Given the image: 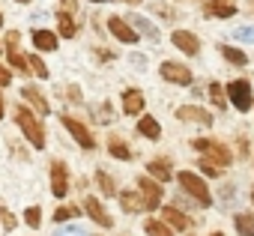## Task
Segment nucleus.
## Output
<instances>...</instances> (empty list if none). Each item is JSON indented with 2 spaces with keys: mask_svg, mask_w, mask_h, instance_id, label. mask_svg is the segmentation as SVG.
<instances>
[{
  "mask_svg": "<svg viewBox=\"0 0 254 236\" xmlns=\"http://www.w3.org/2000/svg\"><path fill=\"white\" fill-rule=\"evenodd\" d=\"M251 200H254V188H251Z\"/></svg>",
  "mask_w": 254,
  "mask_h": 236,
  "instance_id": "obj_43",
  "label": "nucleus"
},
{
  "mask_svg": "<svg viewBox=\"0 0 254 236\" xmlns=\"http://www.w3.org/2000/svg\"><path fill=\"white\" fill-rule=\"evenodd\" d=\"M132 24H138L135 30H138V33H144V36H150L153 42L159 39V30H156V27H153V24H150L147 18H132Z\"/></svg>",
  "mask_w": 254,
  "mask_h": 236,
  "instance_id": "obj_28",
  "label": "nucleus"
},
{
  "mask_svg": "<svg viewBox=\"0 0 254 236\" xmlns=\"http://www.w3.org/2000/svg\"><path fill=\"white\" fill-rule=\"evenodd\" d=\"M18 42H21V33L18 30H9L6 33V39H3V45H6V54H9V66L18 72V75H33V69H30V60L18 51Z\"/></svg>",
  "mask_w": 254,
  "mask_h": 236,
  "instance_id": "obj_4",
  "label": "nucleus"
},
{
  "mask_svg": "<svg viewBox=\"0 0 254 236\" xmlns=\"http://www.w3.org/2000/svg\"><path fill=\"white\" fill-rule=\"evenodd\" d=\"M15 123L24 132V138L30 141V147H36V150L45 147V129H42V120H39L33 111H27L24 105H18L15 108Z\"/></svg>",
  "mask_w": 254,
  "mask_h": 236,
  "instance_id": "obj_1",
  "label": "nucleus"
},
{
  "mask_svg": "<svg viewBox=\"0 0 254 236\" xmlns=\"http://www.w3.org/2000/svg\"><path fill=\"white\" fill-rule=\"evenodd\" d=\"M0 120H3V96H0Z\"/></svg>",
  "mask_w": 254,
  "mask_h": 236,
  "instance_id": "obj_38",
  "label": "nucleus"
},
{
  "mask_svg": "<svg viewBox=\"0 0 254 236\" xmlns=\"http://www.w3.org/2000/svg\"><path fill=\"white\" fill-rule=\"evenodd\" d=\"M177 120L209 126V123H212V114H209L206 108H197V105H183V108H177Z\"/></svg>",
  "mask_w": 254,
  "mask_h": 236,
  "instance_id": "obj_11",
  "label": "nucleus"
},
{
  "mask_svg": "<svg viewBox=\"0 0 254 236\" xmlns=\"http://www.w3.org/2000/svg\"><path fill=\"white\" fill-rule=\"evenodd\" d=\"M138 132H141L144 138H150V141H159V138H162V126H159L156 117H150V114H144L141 120H138Z\"/></svg>",
  "mask_w": 254,
  "mask_h": 236,
  "instance_id": "obj_17",
  "label": "nucleus"
},
{
  "mask_svg": "<svg viewBox=\"0 0 254 236\" xmlns=\"http://www.w3.org/2000/svg\"><path fill=\"white\" fill-rule=\"evenodd\" d=\"M126 3H141V0H126Z\"/></svg>",
  "mask_w": 254,
  "mask_h": 236,
  "instance_id": "obj_40",
  "label": "nucleus"
},
{
  "mask_svg": "<svg viewBox=\"0 0 254 236\" xmlns=\"http://www.w3.org/2000/svg\"><path fill=\"white\" fill-rule=\"evenodd\" d=\"M209 236H224V233H221V230H215V233H209Z\"/></svg>",
  "mask_w": 254,
  "mask_h": 236,
  "instance_id": "obj_39",
  "label": "nucleus"
},
{
  "mask_svg": "<svg viewBox=\"0 0 254 236\" xmlns=\"http://www.w3.org/2000/svg\"><path fill=\"white\" fill-rule=\"evenodd\" d=\"M144 230H147V236H174V227L168 221H159V218H147Z\"/></svg>",
  "mask_w": 254,
  "mask_h": 236,
  "instance_id": "obj_22",
  "label": "nucleus"
},
{
  "mask_svg": "<svg viewBox=\"0 0 254 236\" xmlns=\"http://www.w3.org/2000/svg\"><path fill=\"white\" fill-rule=\"evenodd\" d=\"M209 102L221 111V108L227 105V90H224L221 84H209Z\"/></svg>",
  "mask_w": 254,
  "mask_h": 236,
  "instance_id": "obj_27",
  "label": "nucleus"
},
{
  "mask_svg": "<svg viewBox=\"0 0 254 236\" xmlns=\"http://www.w3.org/2000/svg\"><path fill=\"white\" fill-rule=\"evenodd\" d=\"M221 48V57L227 60V63H233V66H245L248 63V54L245 51H239V48H233V45H218Z\"/></svg>",
  "mask_w": 254,
  "mask_h": 236,
  "instance_id": "obj_25",
  "label": "nucleus"
},
{
  "mask_svg": "<svg viewBox=\"0 0 254 236\" xmlns=\"http://www.w3.org/2000/svg\"><path fill=\"white\" fill-rule=\"evenodd\" d=\"M233 36H236L239 42H254V27H236Z\"/></svg>",
  "mask_w": 254,
  "mask_h": 236,
  "instance_id": "obj_34",
  "label": "nucleus"
},
{
  "mask_svg": "<svg viewBox=\"0 0 254 236\" xmlns=\"http://www.w3.org/2000/svg\"><path fill=\"white\" fill-rule=\"evenodd\" d=\"M24 221H27L30 227H39V221H42V209H39V206H27V209H24Z\"/></svg>",
  "mask_w": 254,
  "mask_h": 236,
  "instance_id": "obj_32",
  "label": "nucleus"
},
{
  "mask_svg": "<svg viewBox=\"0 0 254 236\" xmlns=\"http://www.w3.org/2000/svg\"><path fill=\"white\" fill-rule=\"evenodd\" d=\"M162 218H165L174 230H189V218H186L177 206H165V209H162Z\"/></svg>",
  "mask_w": 254,
  "mask_h": 236,
  "instance_id": "obj_21",
  "label": "nucleus"
},
{
  "mask_svg": "<svg viewBox=\"0 0 254 236\" xmlns=\"http://www.w3.org/2000/svg\"><path fill=\"white\" fill-rule=\"evenodd\" d=\"M57 24H60V36H63V39H75L78 24L72 21V15H69V12H63V9H60V12H57Z\"/></svg>",
  "mask_w": 254,
  "mask_h": 236,
  "instance_id": "obj_24",
  "label": "nucleus"
},
{
  "mask_svg": "<svg viewBox=\"0 0 254 236\" xmlns=\"http://www.w3.org/2000/svg\"><path fill=\"white\" fill-rule=\"evenodd\" d=\"M33 45L39 51H57V33H51V30H33Z\"/></svg>",
  "mask_w": 254,
  "mask_h": 236,
  "instance_id": "obj_19",
  "label": "nucleus"
},
{
  "mask_svg": "<svg viewBox=\"0 0 254 236\" xmlns=\"http://www.w3.org/2000/svg\"><path fill=\"white\" fill-rule=\"evenodd\" d=\"M21 96H24V99H27V102H30V105H33V108L39 111V117H48V114H51V105H48V99H45V96L39 93V87L27 84V87L21 90Z\"/></svg>",
  "mask_w": 254,
  "mask_h": 236,
  "instance_id": "obj_14",
  "label": "nucleus"
},
{
  "mask_svg": "<svg viewBox=\"0 0 254 236\" xmlns=\"http://www.w3.org/2000/svg\"><path fill=\"white\" fill-rule=\"evenodd\" d=\"M191 147H194L197 153H203L206 159H212L215 165H221V168H227V165H230V150H227L224 144H218V141H209V138H194V141H191Z\"/></svg>",
  "mask_w": 254,
  "mask_h": 236,
  "instance_id": "obj_5",
  "label": "nucleus"
},
{
  "mask_svg": "<svg viewBox=\"0 0 254 236\" xmlns=\"http://www.w3.org/2000/svg\"><path fill=\"white\" fill-rule=\"evenodd\" d=\"M51 194L54 197H66L69 194V171L60 159L51 162Z\"/></svg>",
  "mask_w": 254,
  "mask_h": 236,
  "instance_id": "obj_8",
  "label": "nucleus"
},
{
  "mask_svg": "<svg viewBox=\"0 0 254 236\" xmlns=\"http://www.w3.org/2000/svg\"><path fill=\"white\" fill-rule=\"evenodd\" d=\"M6 84H12V72L6 66H0V87H6Z\"/></svg>",
  "mask_w": 254,
  "mask_h": 236,
  "instance_id": "obj_36",
  "label": "nucleus"
},
{
  "mask_svg": "<svg viewBox=\"0 0 254 236\" xmlns=\"http://www.w3.org/2000/svg\"><path fill=\"white\" fill-rule=\"evenodd\" d=\"M63 120V126L72 132V138L78 141V147H84V150H93L96 147V141H93V132L81 123V120H75V117H60Z\"/></svg>",
  "mask_w": 254,
  "mask_h": 236,
  "instance_id": "obj_9",
  "label": "nucleus"
},
{
  "mask_svg": "<svg viewBox=\"0 0 254 236\" xmlns=\"http://www.w3.org/2000/svg\"><path fill=\"white\" fill-rule=\"evenodd\" d=\"M138 191L144 194V203H147V209H159V203H162V182L156 179V177H141L138 179Z\"/></svg>",
  "mask_w": 254,
  "mask_h": 236,
  "instance_id": "obj_7",
  "label": "nucleus"
},
{
  "mask_svg": "<svg viewBox=\"0 0 254 236\" xmlns=\"http://www.w3.org/2000/svg\"><path fill=\"white\" fill-rule=\"evenodd\" d=\"M120 203H123L126 212H141V209H147L141 191H120Z\"/></svg>",
  "mask_w": 254,
  "mask_h": 236,
  "instance_id": "obj_18",
  "label": "nucleus"
},
{
  "mask_svg": "<svg viewBox=\"0 0 254 236\" xmlns=\"http://www.w3.org/2000/svg\"><path fill=\"white\" fill-rule=\"evenodd\" d=\"M159 72H162V78H165V81L180 84V87H189V84L194 81L191 69H189V66H183V63H174V60H165V63L159 66Z\"/></svg>",
  "mask_w": 254,
  "mask_h": 236,
  "instance_id": "obj_6",
  "label": "nucleus"
},
{
  "mask_svg": "<svg viewBox=\"0 0 254 236\" xmlns=\"http://www.w3.org/2000/svg\"><path fill=\"white\" fill-rule=\"evenodd\" d=\"M171 42H174L183 54H189V57H194V54L200 51V39H197L194 33H189V30H174V33H171Z\"/></svg>",
  "mask_w": 254,
  "mask_h": 236,
  "instance_id": "obj_12",
  "label": "nucleus"
},
{
  "mask_svg": "<svg viewBox=\"0 0 254 236\" xmlns=\"http://www.w3.org/2000/svg\"><path fill=\"white\" fill-rule=\"evenodd\" d=\"M27 60H30V69H33V75H39V78H48V75H51V72H48V66H45L39 57H27Z\"/></svg>",
  "mask_w": 254,
  "mask_h": 236,
  "instance_id": "obj_33",
  "label": "nucleus"
},
{
  "mask_svg": "<svg viewBox=\"0 0 254 236\" xmlns=\"http://www.w3.org/2000/svg\"><path fill=\"white\" fill-rule=\"evenodd\" d=\"M96 182H99V188H102L105 194H117V185H114V179H111L105 171H99V174H96Z\"/></svg>",
  "mask_w": 254,
  "mask_h": 236,
  "instance_id": "obj_29",
  "label": "nucleus"
},
{
  "mask_svg": "<svg viewBox=\"0 0 254 236\" xmlns=\"http://www.w3.org/2000/svg\"><path fill=\"white\" fill-rule=\"evenodd\" d=\"M54 236H87V233H84L81 227H75V224H72V227H60Z\"/></svg>",
  "mask_w": 254,
  "mask_h": 236,
  "instance_id": "obj_35",
  "label": "nucleus"
},
{
  "mask_svg": "<svg viewBox=\"0 0 254 236\" xmlns=\"http://www.w3.org/2000/svg\"><path fill=\"white\" fill-rule=\"evenodd\" d=\"M108 30H111L120 42H126V45H135V42H138V30H135L129 21H123L120 15H111V18H108Z\"/></svg>",
  "mask_w": 254,
  "mask_h": 236,
  "instance_id": "obj_10",
  "label": "nucleus"
},
{
  "mask_svg": "<svg viewBox=\"0 0 254 236\" xmlns=\"http://www.w3.org/2000/svg\"><path fill=\"white\" fill-rule=\"evenodd\" d=\"M206 15L230 18V15H236V3H233V0H209V3H206Z\"/></svg>",
  "mask_w": 254,
  "mask_h": 236,
  "instance_id": "obj_16",
  "label": "nucleus"
},
{
  "mask_svg": "<svg viewBox=\"0 0 254 236\" xmlns=\"http://www.w3.org/2000/svg\"><path fill=\"white\" fill-rule=\"evenodd\" d=\"M15 3H30V0H15Z\"/></svg>",
  "mask_w": 254,
  "mask_h": 236,
  "instance_id": "obj_41",
  "label": "nucleus"
},
{
  "mask_svg": "<svg viewBox=\"0 0 254 236\" xmlns=\"http://www.w3.org/2000/svg\"><path fill=\"white\" fill-rule=\"evenodd\" d=\"M197 168H200V174H203V177H221V165H215L212 159H203Z\"/></svg>",
  "mask_w": 254,
  "mask_h": 236,
  "instance_id": "obj_30",
  "label": "nucleus"
},
{
  "mask_svg": "<svg viewBox=\"0 0 254 236\" xmlns=\"http://www.w3.org/2000/svg\"><path fill=\"white\" fill-rule=\"evenodd\" d=\"M147 174L156 177L159 182H168V179H171V162H168V159H153V162L147 165Z\"/></svg>",
  "mask_w": 254,
  "mask_h": 236,
  "instance_id": "obj_20",
  "label": "nucleus"
},
{
  "mask_svg": "<svg viewBox=\"0 0 254 236\" xmlns=\"http://www.w3.org/2000/svg\"><path fill=\"white\" fill-rule=\"evenodd\" d=\"M84 209H87V215H90L99 227H111V224H114V218H111L108 209L99 203V197H84Z\"/></svg>",
  "mask_w": 254,
  "mask_h": 236,
  "instance_id": "obj_13",
  "label": "nucleus"
},
{
  "mask_svg": "<svg viewBox=\"0 0 254 236\" xmlns=\"http://www.w3.org/2000/svg\"><path fill=\"white\" fill-rule=\"evenodd\" d=\"M111 117H114V114H111V108H108V105H102V108H99V123H111Z\"/></svg>",
  "mask_w": 254,
  "mask_h": 236,
  "instance_id": "obj_37",
  "label": "nucleus"
},
{
  "mask_svg": "<svg viewBox=\"0 0 254 236\" xmlns=\"http://www.w3.org/2000/svg\"><path fill=\"white\" fill-rule=\"evenodd\" d=\"M108 153H111L114 159H120V162H129V159H132V150L126 147L123 138H108Z\"/></svg>",
  "mask_w": 254,
  "mask_h": 236,
  "instance_id": "obj_23",
  "label": "nucleus"
},
{
  "mask_svg": "<svg viewBox=\"0 0 254 236\" xmlns=\"http://www.w3.org/2000/svg\"><path fill=\"white\" fill-rule=\"evenodd\" d=\"M227 96H230V105L236 108V111H251L254 108V93H251V81L248 78H236V81H230L227 87Z\"/></svg>",
  "mask_w": 254,
  "mask_h": 236,
  "instance_id": "obj_2",
  "label": "nucleus"
},
{
  "mask_svg": "<svg viewBox=\"0 0 254 236\" xmlns=\"http://www.w3.org/2000/svg\"><path fill=\"white\" fill-rule=\"evenodd\" d=\"M78 215V209H72V206H57L54 209V221L57 224H63V221H69V218H75Z\"/></svg>",
  "mask_w": 254,
  "mask_h": 236,
  "instance_id": "obj_31",
  "label": "nucleus"
},
{
  "mask_svg": "<svg viewBox=\"0 0 254 236\" xmlns=\"http://www.w3.org/2000/svg\"><path fill=\"white\" fill-rule=\"evenodd\" d=\"M233 224H236V230H239L242 236H254V215H251V212L233 215Z\"/></svg>",
  "mask_w": 254,
  "mask_h": 236,
  "instance_id": "obj_26",
  "label": "nucleus"
},
{
  "mask_svg": "<svg viewBox=\"0 0 254 236\" xmlns=\"http://www.w3.org/2000/svg\"><path fill=\"white\" fill-rule=\"evenodd\" d=\"M123 111L129 114V117H138V114L144 111V93L135 90V87L126 90V93H123Z\"/></svg>",
  "mask_w": 254,
  "mask_h": 236,
  "instance_id": "obj_15",
  "label": "nucleus"
},
{
  "mask_svg": "<svg viewBox=\"0 0 254 236\" xmlns=\"http://www.w3.org/2000/svg\"><path fill=\"white\" fill-rule=\"evenodd\" d=\"M177 179H180L183 191H186V194H191V197H194L200 206H212V194H209L206 182H203L197 174H191V171H183V174H177Z\"/></svg>",
  "mask_w": 254,
  "mask_h": 236,
  "instance_id": "obj_3",
  "label": "nucleus"
},
{
  "mask_svg": "<svg viewBox=\"0 0 254 236\" xmlns=\"http://www.w3.org/2000/svg\"><path fill=\"white\" fill-rule=\"evenodd\" d=\"M93 3H105V0H93Z\"/></svg>",
  "mask_w": 254,
  "mask_h": 236,
  "instance_id": "obj_42",
  "label": "nucleus"
},
{
  "mask_svg": "<svg viewBox=\"0 0 254 236\" xmlns=\"http://www.w3.org/2000/svg\"><path fill=\"white\" fill-rule=\"evenodd\" d=\"M0 24H3V15H0Z\"/></svg>",
  "mask_w": 254,
  "mask_h": 236,
  "instance_id": "obj_44",
  "label": "nucleus"
}]
</instances>
